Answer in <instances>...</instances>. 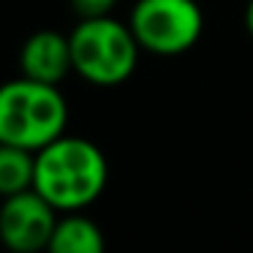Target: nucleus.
Instances as JSON below:
<instances>
[{
    "instance_id": "f257e3e1",
    "label": "nucleus",
    "mask_w": 253,
    "mask_h": 253,
    "mask_svg": "<svg viewBox=\"0 0 253 253\" xmlns=\"http://www.w3.org/2000/svg\"><path fill=\"white\" fill-rule=\"evenodd\" d=\"M109 164L104 150L84 136H57L36 153L33 191L57 212H82L104 193Z\"/></svg>"
},
{
    "instance_id": "f03ea898",
    "label": "nucleus",
    "mask_w": 253,
    "mask_h": 253,
    "mask_svg": "<svg viewBox=\"0 0 253 253\" xmlns=\"http://www.w3.org/2000/svg\"><path fill=\"white\" fill-rule=\"evenodd\" d=\"M68 104L57 84L17 77L0 84V142L39 153L66 133Z\"/></svg>"
},
{
    "instance_id": "7ed1b4c3",
    "label": "nucleus",
    "mask_w": 253,
    "mask_h": 253,
    "mask_svg": "<svg viewBox=\"0 0 253 253\" xmlns=\"http://www.w3.org/2000/svg\"><path fill=\"white\" fill-rule=\"evenodd\" d=\"M71 41L74 74L95 87H117L128 82L139 66L136 36L131 33L128 22L109 17L79 19L68 36Z\"/></svg>"
},
{
    "instance_id": "20e7f679",
    "label": "nucleus",
    "mask_w": 253,
    "mask_h": 253,
    "mask_svg": "<svg viewBox=\"0 0 253 253\" xmlns=\"http://www.w3.org/2000/svg\"><path fill=\"white\" fill-rule=\"evenodd\" d=\"M128 28L142 52L155 57H180L202 39L204 11L196 0H136Z\"/></svg>"
},
{
    "instance_id": "39448f33",
    "label": "nucleus",
    "mask_w": 253,
    "mask_h": 253,
    "mask_svg": "<svg viewBox=\"0 0 253 253\" xmlns=\"http://www.w3.org/2000/svg\"><path fill=\"white\" fill-rule=\"evenodd\" d=\"M57 226V210L39 191L6 196L0 204V242L11 253H41Z\"/></svg>"
},
{
    "instance_id": "423d86ee",
    "label": "nucleus",
    "mask_w": 253,
    "mask_h": 253,
    "mask_svg": "<svg viewBox=\"0 0 253 253\" xmlns=\"http://www.w3.org/2000/svg\"><path fill=\"white\" fill-rule=\"evenodd\" d=\"M22 77L46 84H60L74 71L71 41L57 30H36L19 52Z\"/></svg>"
},
{
    "instance_id": "0eeeda50",
    "label": "nucleus",
    "mask_w": 253,
    "mask_h": 253,
    "mask_svg": "<svg viewBox=\"0 0 253 253\" xmlns=\"http://www.w3.org/2000/svg\"><path fill=\"white\" fill-rule=\"evenodd\" d=\"M44 253H106V240L93 218L82 212H66L57 218Z\"/></svg>"
},
{
    "instance_id": "6e6552de",
    "label": "nucleus",
    "mask_w": 253,
    "mask_h": 253,
    "mask_svg": "<svg viewBox=\"0 0 253 253\" xmlns=\"http://www.w3.org/2000/svg\"><path fill=\"white\" fill-rule=\"evenodd\" d=\"M36 153L0 142V199L33 188Z\"/></svg>"
},
{
    "instance_id": "1a4fd4ad",
    "label": "nucleus",
    "mask_w": 253,
    "mask_h": 253,
    "mask_svg": "<svg viewBox=\"0 0 253 253\" xmlns=\"http://www.w3.org/2000/svg\"><path fill=\"white\" fill-rule=\"evenodd\" d=\"M117 0H71V8L79 19H93V17H109L115 11Z\"/></svg>"
},
{
    "instance_id": "9d476101",
    "label": "nucleus",
    "mask_w": 253,
    "mask_h": 253,
    "mask_svg": "<svg viewBox=\"0 0 253 253\" xmlns=\"http://www.w3.org/2000/svg\"><path fill=\"white\" fill-rule=\"evenodd\" d=\"M245 30L253 39V0H248V6H245Z\"/></svg>"
}]
</instances>
